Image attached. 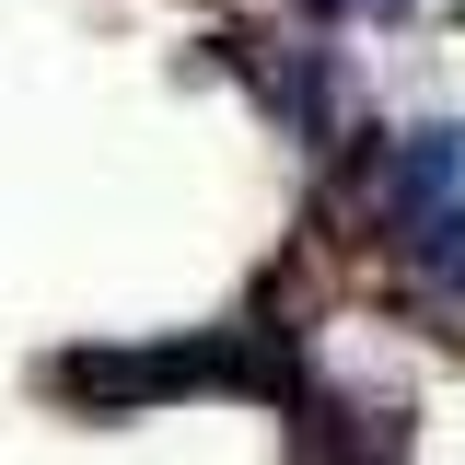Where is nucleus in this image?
Segmentation results:
<instances>
[{
    "label": "nucleus",
    "instance_id": "nucleus-1",
    "mask_svg": "<svg viewBox=\"0 0 465 465\" xmlns=\"http://www.w3.org/2000/svg\"><path fill=\"white\" fill-rule=\"evenodd\" d=\"M338 12H372V0H338Z\"/></svg>",
    "mask_w": 465,
    "mask_h": 465
}]
</instances>
